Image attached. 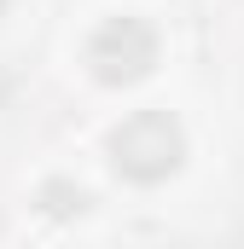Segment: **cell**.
I'll return each mask as SVG.
<instances>
[{"label": "cell", "mask_w": 244, "mask_h": 249, "mask_svg": "<svg viewBox=\"0 0 244 249\" xmlns=\"http://www.w3.org/2000/svg\"><path fill=\"white\" fill-rule=\"evenodd\" d=\"M87 64H93V75L105 87H128V81L151 75V64H157V29L145 18H111V23L93 29Z\"/></svg>", "instance_id": "7a4b0ae2"}, {"label": "cell", "mask_w": 244, "mask_h": 249, "mask_svg": "<svg viewBox=\"0 0 244 249\" xmlns=\"http://www.w3.org/2000/svg\"><path fill=\"white\" fill-rule=\"evenodd\" d=\"M41 197H47V214H81V203H87L81 191H70L64 180H53V186L41 191Z\"/></svg>", "instance_id": "3957f363"}, {"label": "cell", "mask_w": 244, "mask_h": 249, "mask_svg": "<svg viewBox=\"0 0 244 249\" xmlns=\"http://www.w3.org/2000/svg\"><path fill=\"white\" fill-rule=\"evenodd\" d=\"M186 157V133L169 110H134L128 122L111 133V162H117L122 180L134 186H157L181 168Z\"/></svg>", "instance_id": "6da1fadb"}]
</instances>
